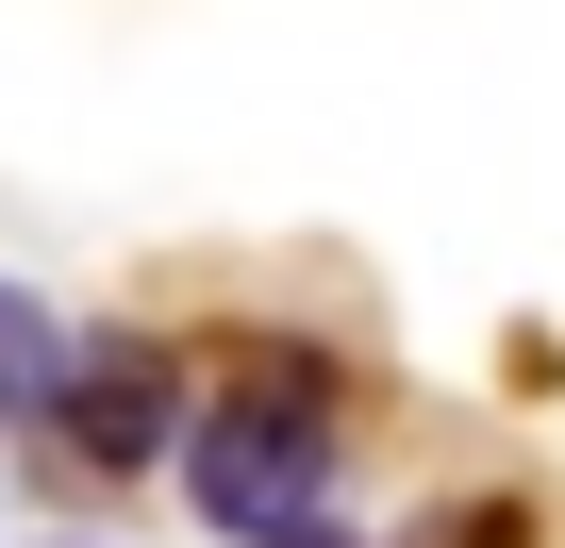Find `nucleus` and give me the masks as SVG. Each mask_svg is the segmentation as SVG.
<instances>
[{"label":"nucleus","instance_id":"nucleus-2","mask_svg":"<svg viewBox=\"0 0 565 548\" xmlns=\"http://www.w3.org/2000/svg\"><path fill=\"white\" fill-rule=\"evenodd\" d=\"M34 432H67V465L134 482V465H167V449H183V366H167L150 333H67V383H51V416H34Z\"/></svg>","mask_w":565,"mask_h":548},{"label":"nucleus","instance_id":"nucleus-1","mask_svg":"<svg viewBox=\"0 0 565 548\" xmlns=\"http://www.w3.org/2000/svg\"><path fill=\"white\" fill-rule=\"evenodd\" d=\"M167 465H183L200 531H233V548L300 531V515H333V383H317L300 350H282V366H249L233 399H200Z\"/></svg>","mask_w":565,"mask_h":548},{"label":"nucleus","instance_id":"nucleus-4","mask_svg":"<svg viewBox=\"0 0 565 548\" xmlns=\"http://www.w3.org/2000/svg\"><path fill=\"white\" fill-rule=\"evenodd\" d=\"M266 548H366V531L350 515H300V531H266Z\"/></svg>","mask_w":565,"mask_h":548},{"label":"nucleus","instance_id":"nucleus-3","mask_svg":"<svg viewBox=\"0 0 565 548\" xmlns=\"http://www.w3.org/2000/svg\"><path fill=\"white\" fill-rule=\"evenodd\" d=\"M51 383H67V316H51L34 283H0V432H34Z\"/></svg>","mask_w":565,"mask_h":548}]
</instances>
